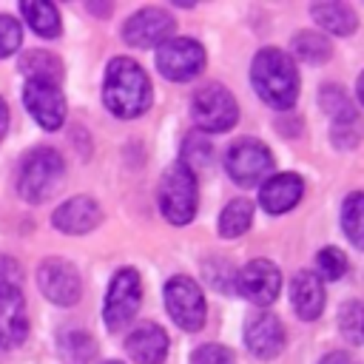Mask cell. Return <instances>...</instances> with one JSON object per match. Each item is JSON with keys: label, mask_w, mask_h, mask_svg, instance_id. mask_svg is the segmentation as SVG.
I'll return each mask as SVG.
<instances>
[{"label": "cell", "mask_w": 364, "mask_h": 364, "mask_svg": "<svg viewBox=\"0 0 364 364\" xmlns=\"http://www.w3.org/2000/svg\"><path fill=\"white\" fill-rule=\"evenodd\" d=\"M102 102L119 119H134L151 105V80L139 63L128 57H114L102 80Z\"/></svg>", "instance_id": "obj_1"}, {"label": "cell", "mask_w": 364, "mask_h": 364, "mask_svg": "<svg viewBox=\"0 0 364 364\" xmlns=\"http://www.w3.org/2000/svg\"><path fill=\"white\" fill-rule=\"evenodd\" d=\"M250 82L270 108H290L299 97V71L282 48H262L250 65Z\"/></svg>", "instance_id": "obj_2"}, {"label": "cell", "mask_w": 364, "mask_h": 364, "mask_svg": "<svg viewBox=\"0 0 364 364\" xmlns=\"http://www.w3.org/2000/svg\"><path fill=\"white\" fill-rule=\"evenodd\" d=\"M63 173H65V162L54 148H46V145L34 148L20 165V176H17L20 196L34 205L48 199L57 191Z\"/></svg>", "instance_id": "obj_3"}, {"label": "cell", "mask_w": 364, "mask_h": 364, "mask_svg": "<svg viewBox=\"0 0 364 364\" xmlns=\"http://www.w3.org/2000/svg\"><path fill=\"white\" fill-rule=\"evenodd\" d=\"M159 208L171 225H188L196 213V176L182 165H171L159 182Z\"/></svg>", "instance_id": "obj_4"}, {"label": "cell", "mask_w": 364, "mask_h": 364, "mask_svg": "<svg viewBox=\"0 0 364 364\" xmlns=\"http://www.w3.org/2000/svg\"><path fill=\"white\" fill-rule=\"evenodd\" d=\"M191 114H193V122L208 131V134H219V131H228L236 125L239 119V105L233 100V94L219 85V82H208L202 85L193 100H191Z\"/></svg>", "instance_id": "obj_5"}, {"label": "cell", "mask_w": 364, "mask_h": 364, "mask_svg": "<svg viewBox=\"0 0 364 364\" xmlns=\"http://www.w3.org/2000/svg\"><path fill=\"white\" fill-rule=\"evenodd\" d=\"M225 171L228 176L242 185V188H250V185H259L270 176L273 171V154L264 142L259 139H239L228 156H225Z\"/></svg>", "instance_id": "obj_6"}, {"label": "cell", "mask_w": 364, "mask_h": 364, "mask_svg": "<svg viewBox=\"0 0 364 364\" xmlns=\"http://www.w3.org/2000/svg\"><path fill=\"white\" fill-rule=\"evenodd\" d=\"M142 301V282L139 273L134 267H122L114 273L111 284H108V296H105V307H102V318L108 330H122L134 313L139 310Z\"/></svg>", "instance_id": "obj_7"}, {"label": "cell", "mask_w": 364, "mask_h": 364, "mask_svg": "<svg viewBox=\"0 0 364 364\" xmlns=\"http://www.w3.org/2000/svg\"><path fill=\"white\" fill-rule=\"evenodd\" d=\"M156 68L171 82H188L205 68V48L191 37H171L156 48Z\"/></svg>", "instance_id": "obj_8"}, {"label": "cell", "mask_w": 364, "mask_h": 364, "mask_svg": "<svg viewBox=\"0 0 364 364\" xmlns=\"http://www.w3.org/2000/svg\"><path fill=\"white\" fill-rule=\"evenodd\" d=\"M165 307H168L171 318L188 333H193V330H199L205 324L208 307H205L202 287L188 276L168 279V284H165Z\"/></svg>", "instance_id": "obj_9"}, {"label": "cell", "mask_w": 364, "mask_h": 364, "mask_svg": "<svg viewBox=\"0 0 364 364\" xmlns=\"http://www.w3.org/2000/svg\"><path fill=\"white\" fill-rule=\"evenodd\" d=\"M37 287L40 293L54 301V304H77L80 301V293H82V282H80V273L71 262L65 259H46L40 267H37Z\"/></svg>", "instance_id": "obj_10"}, {"label": "cell", "mask_w": 364, "mask_h": 364, "mask_svg": "<svg viewBox=\"0 0 364 364\" xmlns=\"http://www.w3.org/2000/svg\"><path fill=\"white\" fill-rule=\"evenodd\" d=\"M233 287L239 290V296H245L247 301L267 307L276 301L279 287H282V273L273 262L267 259H253L247 262L236 276H233Z\"/></svg>", "instance_id": "obj_11"}, {"label": "cell", "mask_w": 364, "mask_h": 364, "mask_svg": "<svg viewBox=\"0 0 364 364\" xmlns=\"http://www.w3.org/2000/svg\"><path fill=\"white\" fill-rule=\"evenodd\" d=\"M173 17L165 11V9H156V6H148V9H139L136 14H131L122 26V37L128 46H136V48H159L165 40H171L173 34Z\"/></svg>", "instance_id": "obj_12"}, {"label": "cell", "mask_w": 364, "mask_h": 364, "mask_svg": "<svg viewBox=\"0 0 364 364\" xmlns=\"http://www.w3.org/2000/svg\"><path fill=\"white\" fill-rule=\"evenodd\" d=\"M23 102H26L28 114H31L46 131H57V128L65 122V97H63V91H60L57 82L26 80Z\"/></svg>", "instance_id": "obj_13"}, {"label": "cell", "mask_w": 364, "mask_h": 364, "mask_svg": "<svg viewBox=\"0 0 364 364\" xmlns=\"http://www.w3.org/2000/svg\"><path fill=\"white\" fill-rule=\"evenodd\" d=\"M245 344L259 358H276L284 350V327L273 313H256L245 324Z\"/></svg>", "instance_id": "obj_14"}, {"label": "cell", "mask_w": 364, "mask_h": 364, "mask_svg": "<svg viewBox=\"0 0 364 364\" xmlns=\"http://www.w3.org/2000/svg\"><path fill=\"white\" fill-rule=\"evenodd\" d=\"M51 222H54L57 230L77 236V233L94 230L102 222V210H100V205L91 196H71L68 202H63L51 213Z\"/></svg>", "instance_id": "obj_15"}, {"label": "cell", "mask_w": 364, "mask_h": 364, "mask_svg": "<svg viewBox=\"0 0 364 364\" xmlns=\"http://www.w3.org/2000/svg\"><path fill=\"white\" fill-rule=\"evenodd\" d=\"M28 336L26 301L20 287L0 290V347H17Z\"/></svg>", "instance_id": "obj_16"}, {"label": "cell", "mask_w": 364, "mask_h": 364, "mask_svg": "<svg viewBox=\"0 0 364 364\" xmlns=\"http://www.w3.org/2000/svg\"><path fill=\"white\" fill-rule=\"evenodd\" d=\"M304 193V182L299 173H270L259 191V202L267 213H287L299 205Z\"/></svg>", "instance_id": "obj_17"}, {"label": "cell", "mask_w": 364, "mask_h": 364, "mask_svg": "<svg viewBox=\"0 0 364 364\" xmlns=\"http://www.w3.org/2000/svg\"><path fill=\"white\" fill-rule=\"evenodd\" d=\"M290 304L299 318L313 321L324 310V287L313 270H299L290 282Z\"/></svg>", "instance_id": "obj_18"}, {"label": "cell", "mask_w": 364, "mask_h": 364, "mask_svg": "<svg viewBox=\"0 0 364 364\" xmlns=\"http://www.w3.org/2000/svg\"><path fill=\"white\" fill-rule=\"evenodd\" d=\"M125 350L136 364H162L168 355V333L159 324H139L128 338Z\"/></svg>", "instance_id": "obj_19"}, {"label": "cell", "mask_w": 364, "mask_h": 364, "mask_svg": "<svg viewBox=\"0 0 364 364\" xmlns=\"http://www.w3.org/2000/svg\"><path fill=\"white\" fill-rule=\"evenodd\" d=\"M310 14L321 28H327L330 34H338V37L353 34L358 26V17L347 3H313Z\"/></svg>", "instance_id": "obj_20"}, {"label": "cell", "mask_w": 364, "mask_h": 364, "mask_svg": "<svg viewBox=\"0 0 364 364\" xmlns=\"http://www.w3.org/2000/svg\"><path fill=\"white\" fill-rule=\"evenodd\" d=\"M20 14L26 17V23L31 26L34 34L40 37H57L60 34V11L54 3L46 0H34V3H20Z\"/></svg>", "instance_id": "obj_21"}, {"label": "cell", "mask_w": 364, "mask_h": 364, "mask_svg": "<svg viewBox=\"0 0 364 364\" xmlns=\"http://www.w3.org/2000/svg\"><path fill=\"white\" fill-rule=\"evenodd\" d=\"M250 222H253V202L233 199V202H228V208L219 216V236L236 239L250 228Z\"/></svg>", "instance_id": "obj_22"}, {"label": "cell", "mask_w": 364, "mask_h": 364, "mask_svg": "<svg viewBox=\"0 0 364 364\" xmlns=\"http://www.w3.org/2000/svg\"><path fill=\"white\" fill-rule=\"evenodd\" d=\"M20 71L28 80H46V82H60V77H63L60 60L54 54H48V51H28V54H23Z\"/></svg>", "instance_id": "obj_23"}, {"label": "cell", "mask_w": 364, "mask_h": 364, "mask_svg": "<svg viewBox=\"0 0 364 364\" xmlns=\"http://www.w3.org/2000/svg\"><path fill=\"white\" fill-rule=\"evenodd\" d=\"M341 228L347 239L364 250V191L350 193L341 205Z\"/></svg>", "instance_id": "obj_24"}, {"label": "cell", "mask_w": 364, "mask_h": 364, "mask_svg": "<svg viewBox=\"0 0 364 364\" xmlns=\"http://www.w3.org/2000/svg\"><path fill=\"white\" fill-rule=\"evenodd\" d=\"M293 51L304 63H324V60H330V51L333 48H330V43L321 34H316V31H299L293 37Z\"/></svg>", "instance_id": "obj_25"}, {"label": "cell", "mask_w": 364, "mask_h": 364, "mask_svg": "<svg viewBox=\"0 0 364 364\" xmlns=\"http://www.w3.org/2000/svg\"><path fill=\"white\" fill-rule=\"evenodd\" d=\"M338 330L350 344H364V301H347L338 310Z\"/></svg>", "instance_id": "obj_26"}, {"label": "cell", "mask_w": 364, "mask_h": 364, "mask_svg": "<svg viewBox=\"0 0 364 364\" xmlns=\"http://www.w3.org/2000/svg\"><path fill=\"white\" fill-rule=\"evenodd\" d=\"M210 154H213V148H210L208 136H202V134H188L185 142H182V159H179V162L193 173V171H199V168H208Z\"/></svg>", "instance_id": "obj_27"}, {"label": "cell", "mask_w": 364, "mask_h": 364, "mask_svg": "<svg viewBox=\"0 0 364 364\" xmlns=\"http://www.w3.org/2000/svg\"><path fill=\"white\" fill-rule=\"evenodd\" d=\"M330 136H333V145L336 148H355L361 142V136H364V125H361L358 114L333 119L330 122Z\"/></svg>", "instance_id": "obj_28"}, {"label": "cell", "mask_w": 364, "mask_h": 364, "mask_svg": "<svg viewBox=\"0 0 364 364\" xmlns=\"http://www.w3.org/2000/svg\"><path fill=\"white\" fill-rule=\"evenodd\" d=\"M60 347H63L65 358L74 361V364H85V361L94 355V338H91L88 333H80V330L65 333L63 341H60Z\"/></svg>", "instance_id": "obj_29"}, {"label": "cell", "mask_w": 364, "mask_h": 364, "mask_svg": "<svg viewBox=\"0 0 364 364\" xmlns=\"http://www.w3.org/2000/svg\"><path fill=\"white\" fill-rule=\"evenodd\" d=\"M318 102H321L324 114H330V122H333V119H341V117L355 114V108L350 105L347 94H344L338 85H324V88H321V97H318Z\"/></svg>", "instance_id": "obj_30"}, {"label": "cell", "mask_w": 364, "mask_h": 364, "mask_svg": "<svg viewBox=\"0 0 364 364\" xmlns=\"http://www.w3.org/2000/svg\"><path fill=\"white\" fill-rule=\"evenodd\" d=\"M316 264H318L316 276L330 279V282H336V279H341L347 273V256L338 247H321L318 256H316Z\"/></svg>", "instance_id": "obj_31"}, {"label": "cell", "mask_w": 364, "mask_h": 364, "mask_svg": "<svg viewBox=\"0 0 364 364\" xmlns=\"http://www.w3.org/2000/svg\"><path fill=\"white\" fill-rule=\"evenodd\" d=\"M23 43V28L14 17L9 14H0V57H9L20 48Z\"/></svg>", "instance_id": "obj_32"}, {"label": "cell", "mask_w": 364, "mask_h": 364, "mask_svg": "<svg viewBox=\"0 0 364 364\" xmlns=\"http://www.w3.org/2000/svg\"><path fill=\"white\" fill-rule=\"evenodd\" d=\"M191 364H233V353L222 344H202L193 350Z\"/></svg>", "instance_id": "obj_33"}, {"label": "cell", "mask_w": 364, "mask_h": 364, "mask_svg": "<svg viewBox=\"0 0 364 364\" xmlns=\"http://www.w3.org/2000/svg\"><path fill=\"white\" fill-rule=\"evenodd\" d=\"M20 279H23L20 262L0 253V290H6V287H20Z\"/></svg>", "instance_id": "obj_34"}, {"label": "cell", "mask_w": 364, "mask_h": 364, "mask_svg": "<svg viewBox=\"0 0 364 364\" xmlns=\"http://www.w3.org/2000/svg\"><path fill=\"white\" fill-rule=\"evenodd\" d=\"M318 364H358V361H355V358H353L350 353H341V350H333V353H327V355H324V358H321Z\"/></svg>", "instance_id": "obj_35"}, {"label": "cell", "mask_w": 364, "mask_h": 364, "mask_svg": "<svg viewBox=\"0 0 364 364\" xmlns=\"http://www.w3.org/2000/svg\"><path fill=\"white\" fill-rule=\"evenodd\" d=\"M6 131H9V105H6V100L0 97V139L6 136Z\"/></svg>", "instance_id": "obj_36"}, {"label": "cell", "mask_w": 364, "mask_h": 364, "mask_svg": "<svg viewBox=\"0 0 364 364\" xmlns=\"http://www.w3.org/2000/svg\"><path fill=\"white\" fill-rule=\"evenodd\" d=\"M358 100H361V105H364V74L358 77Z\"/></svg>", "instance_id": "obj_37"}, {"label": "cell", "mask_w": 364, "mask_h": 364, "mask_svg": "<svg viewBox=\"0 0 364 364\" xmlns=\"http://www.w3.org/2000/svg\"><path fill=\"white\" fill-rule=\"evenodd\" d=\"M105 364H119V361H105Z\"/></svg>", "instance_id": "obj_38"}]
</instances>
